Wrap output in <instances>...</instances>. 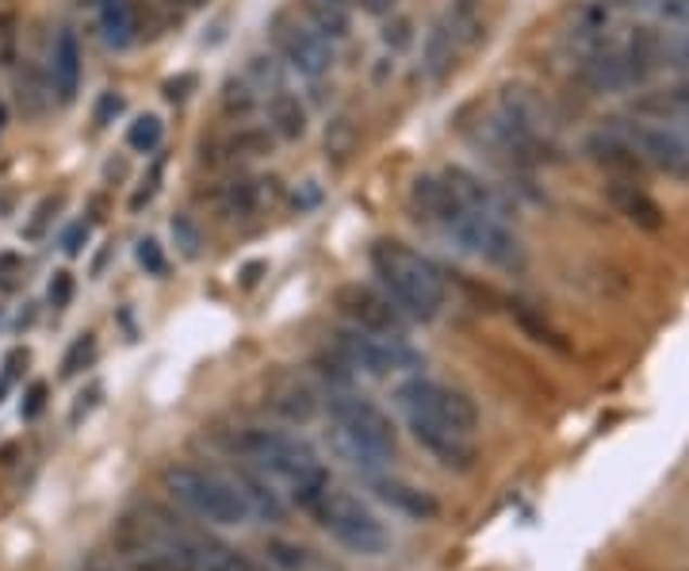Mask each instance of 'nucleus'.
Wrapping results in <instances>:
<instances>
[{"label": "nucleus", "instance_id": "obj_24", "mask_svg": "<svg viewBox=\"0 0 689 571\" xmlns=\"http://www.w3.org/2000/svg\"><path fill=\"white\" fill-rule=\"evenodd\" d=\"M24 66L16 69V100H20V112L27 115V119H39L42 112H47L50 104V77L42 74L39 66H35L31 58H20Z\"/></svg>", "mask_w": 689, "mask_h": 571}, {"label": "nucleus", "instance_id": "obj_18", "mask_svg": "<svg viewBox=\"0 0 689 571\" xmlns=\"http://www.w3.org/2000/svg\"><path fill=\"white\" fill-rule=\"evenodd\" d=\"M586 157H590L598 169L613 173V180H633L636 173L643 169V162L633 154V147H628L613 127H601V131H594L590 139H586Z\"/></svg>", "mask_w": 689, "mask_h": 571}, {"label": "nucleus", "instance_id": "obj_47", "mask_svg": "<svg viewBox=\"0 0 689 571\" xmlns=\"http://www.w3.org/2000/svg\"><path fill=\"white\" fill-rule=\"evenodd\" d=\"M127 560H130V568H135V571H184V568H177V563L150 560V556H127Z\"/></svg>", "mask_w": 689, "mask_h": 571}, {"label": "nucleus", "instance_id": "obj_41", "mask_svg": "<svg viewBox=\"0 0 689 571\" xmlns=\"http://www.w3.org/2000/svg\"><path fill=\"white\" fill-rule=\"evenodd\" d=\"M119 112H123V97L107 89V92H100L97 107H92V123H97V127H107V123H115Z\"/></svg>", "mask_w": 689, "mask_h": 571}, {"label": "nucleus", "instance_id": "obj_22", "mask_svg": "<svg viewBox=\"0 0 689 571\" xmlns=\"http://www.w3.org/2000/svg\"><path fill=\"white\" fill-rule=\"evenodd\" d=\"M265 112H268V131H272V139L299 142L303 135H307L310 119H307V104L299 100V92H292V89L268 92Z\"/></svg>", "mask_w": 689, "mask_h": 571}, {"label": "nucleus", "instance_id": "obj_36", "mask_svg": "<svg viewBox=\"0 0 689 571\" xmlns=\"http://www.w3.org/2000/svg\"><path fill=\"white\" fill-rule=\"evenodd\" d=\"M173 238H177V245L184 250V257H200V245H203V238H200V230H195V223L188 219V215H173Z\"/></svg>", "mask_w": 689, "mask_h": 571}, {"label": "nucleus", "instance_id": "obj_37", "mask_svg": "<svg viewBox=\"0 0 689 571\" xmlns=\"http://www.w3.org/2000/svg\"><path fill=\"white\" fill-rule=\"evenodd\" d=\"M659 66H674L689 74V31L678 35V39H663V50H659Z\"/></svg>", "mask_w": 689, "mask_h": 571}, {"label": "nucleus", "instance_id": "obj_12", "mask_svg": "<svg viewBox=\"0 0 689 571\" xmlns=\"http://www.w3.org/2000/svg\"><path fill=\"white\" fill-rule=\"evenodd\" d=\"M621 139L633 147V154L643 162V169L666 173L674 180H689V142L671 127H655L643 115H628V119H609Z\"/></svg>", "mask_w": 689, "mask_h": 571}, {"label": "nucleus", "instance_id": "obj_31", "mask_svg": "<svg viewBox=\"0 0 689 571\" xmlns=\"http://www.w3.org/2000/svg\"><path fill=\"white\" fill-rule=\"evenodd\" d=\"M245 81L253 85L257 92H276V89H288V81H284V69H280V58L276 54H253L250 58V77Z\"/></svg>", "mask_w": 689, "mask_h": 571}, {"label": "nucleus", "instance_id": "obj_26", "mask_svg": "<svg viewBox=\"0 0 689 571\" xmlns=\"http://www.w3.org/2000/svg\"><path fill=\"white\" fill-rule=\"evenodd\" d=\"M303 12H307V24L315 27L318 35H322L326 42H341V39H349V27H353V20H349V12L341 9V4H326V0H303Z\"/></svg>", "mask_w": 689, "mask_h": 571}, {"label": "nucleus", "instance_id": "obj_40", "mask_svg": "<svg viewBox=\"0 0 689 571\" xmlns=\"http://www.w3.org/2000/svg\"><path fill=\"white\" fill-rule=\"evenodd\" d=\"M50 307L54 310H65L69 307V300H74V272H54V280H50Z\"/></svg>", "mask_w": 689, "mask_h": 571}, {"label": "nucleus", "instance_id": "obj_30", "mask_svg": "<svg viewBox=\"0 0 689 571\" xmlns=\"http://www.w3.org/2000/svg\"><path fill=\"white\" fill-rule=\"evenodd\" d=\"M165 139V123L157 115H138L135 123L127 127V147L135 154H157Z\"/></svg>", "mask_w": 689, "mask_h": 571}, {"label": "nucleus", "instance_id": "obj_14", "mask_svg": "<svg viewBox=\"0 0 689 571\" xmlns=\"http://www.w3.org/2000/svg\"><path fill=\"white\" fill-rule=\"evenodd\" d=\"M495 112L502 115L506 123H513L518 131H525L528 139H540V142H551V147H560V142H556V112H551V104L533 89V85L506 81L502 89H498Z\"/></svg>", "mask_w": 689, "mask_h": 571}, {"label": "nucleus", "instance_id": "obj_17", "mask_svg": "<svg viewBox=\"0 0 689 571\" xmlns=\"http://www.w3.org/2000/svg\"><path fill=\"white\" fill-rule=\"evenodd\" d=\"M410 207H413L418 219L433 223V227H441V230L452 227V219L463 212L460 200H456V192L448 188V180L441 177V173H422V177H413Z\"/></svg>", "mask_w": 689, "mask_h": 571}, {"label": "nucleus", "instance_id": "obj_45", "mask_svg": "<svg viewBox=\"0 0 689 571\" xmlns=\"http://www.w3.org/2000/svg\"><path fill=\"white\" fill-rule=\"evenodd\" d=\"M50 212H58V200H42L39 212H35V223L27 227V238H39V234H42V227H47Z\"/></svg>", "mask_w": 689, "mask_h": 571}, {"label": "nucleus", "instance_id": "obj_19", "mask_svg": "<svg viewBox=\"0 0 689 571\" xmlns=\"http://www.w3.org/2000/svg\"><path fill=\"white\" fill-rule=\"evenodd\" d=\"M372 495L380 498V503H387V506H395L398 515H410V518H418V522H430V518H437V498L433 495H425L422 487H413V483H406V480H395V475H375L372 472Z\"/></svg>", "mask_w": 689, "mask_h": 571}, {"label": "nucleus", "instance_id": "obj_1", "mask_svg": "<svg viewBox=\"0 0 689 571\" xmlns=\"http://www.w3.org/2000/svg\"><path fill=\"white\" fill-rule=\"evenodd\" d=\"M119 545L127 556H150V560L177 563L184 571H268L238 548H230L227 541L212 537L207 530H195L162 506H146L138 518H127L119 530Z\"/></svg>", "mask_w": 689, "mask_h": 571}, {"label": "nucleus", "instance_id": "obj_42", "mask_svg": "<svg viewBox=\"0 0 689 571\" xmlns=\"http://www.w3.org/2000/svg\"><path fill=\"white\" fill-rule=\"evenodd\" d=\"M47 392H50V388L42 384V380H35V384L27 388L24 403H20V418H27V422H31V418H39L42 407H47Z\"/></svg>", "mask_w": 689, "mask_h": 571}, {"label": "nucleus", "instance_id": "obj_20", "mask_svg": "<svg viewBox=\"0 0 689 571\" xmlns=\"http://www.w3.org/2000/svg\"><path fill=\"white\" fill-rule=\"evenodd\" d=\"M609 200H613V207L625 215L633 227L663 230V223H666L663 207H659L655 196H651V192H643L636 180H613V185H609Z\"/></svg>", "mask_w": 689, "mask_h": 571}, {"label": "nucleus", "instance_id": "obj_4", "mask_svg": "<svg viewBox=\"0 0 689 571\" xmlns=\"http://www.w3.org/2000/svg\"><path fill=\"white\" fill-rule=\"evenodd\" d=\"M330 422L333 445L345 453L349 465L365 468L368 475L395 460V426L372 399H360L345 388L330 392Z\"/></svg>", "mask_w": 689, "mask_h": 571}, {"label": "nucleus", "instance_id": "obj_8", "mask_svg": "<svg viewBox=\"0 0 689 571\" xmlns=\"http://www.w3.org/2000/svg\"><path fill=\"white\" fill-rule=\"evenodd\" d=\"M333 357L353 376H368V380H387V376L422 368V353L410 350L406 338L372 334V330L360 327H341L333 334Z\"/></svg>", "mask_w": 689, "mask_h": 571}, {"label": "nucleus", "instance_id": "obj_50", "mask_svg": "<svg viewBox=\"0 0 689 571\" xmlns=\"http://www.w3.org/2000/svg\"><path fill=\"white\" fill-rule=\"evenodd\" d=\"M326 4H341V9H345V4H349V0H326Z\"/></svg>", "mask_w": 689, "mask_h": 571}, {"label": "nucleus", "instance_id": "obj_15", "mask_svg": "<svg viewBox=\"0 0 689 571\" xmlns=\"http://www.w3.org/2000/svg\"><path fill=\"white\" fill-rule=\"evenodd\" d=\"M81 74H85V54L81 39L74 27H62L54 35V50H50V92L62 107H69L81 92Z\"/></svg>", "mask_w": 689, "mask_h": 571}, {"label": "nucleus", "instance_id": "obj_33", "mask_svg": "<svg viewBox=\"0 0 689 571\" xmlns=\"http://www.w3.org/2000/svg\"><path fill=\"white\" fill-rule=\"evenodd\" d=\"M92 357H97V334L74 338V345H69L62 357V376H77L81 368L92 365Z\"/></svg>", "mask_w": 689, "mask_h": 571}, {"label": "nucleus", "instance_id": "obj_52", "mask_svg": "<svg viewBox=\"0 0 689 571\" xmlns=\"http://www.w3.org/2000/svg\"><path fill=\"white\" fill-rule=\"evenodd\" d=\"M89 571H100V568H89Z\"/></svg>", "mask_w": 689, "mask_h": 571}, {"label": "nucleus", "instance_id": "obj_39", "mask_svg": "<svg viewBox=\"0 0 689 571\" xmlns=\"http://www.w3.org/2000/svg\"><path fill=\"white\" fill-rule=\"evenodd\" d=\"M27 365V350H12L9 357H4V368H0V403L9 399V392L16 388L20 380V368Z\"/></svg>", "mask_w": 689, "mask_h": 571}, {"label": "nucleus", "instance_id": "obj_16", "mask_svg": "<svg viewBox=\"0 0 689 571\" xmlns=\"http://www.w3.org/2000/svg\"><path fill=\"white\" fill-rule=\"evenodd\" d=\"M441 177L448 180V188L456 192V200H460L463 212H475V215H490V219H502L510 223V200L498 192L490 180H483L479 173L463 169V165H448Z\"/></svg>", "mask_w": 689, "mask_h": 571}, {"label": "nucleus", "instance_id": "obj_7", "mask_svg": "<svg viewBox=\"0 0 689 571\" xmlns=\"http://www.w3.org/2000/svg\"><path fill=\"white\" fill-rule=\"evenodd\" d=\"M315 522L337 541L341 548H349L357 556H383L391 548V530L365 498L349 495V491L326 487L318 503L310 506Z\"/></svg>", "mask_w": 689, "mask_h": 571}, {"label": "nucleus", "instance_id": "obj_43", "mask_svg": "<svg viewBox=\"0 0 689 571\" xmlns=\"http://www.w3.org/2000/svg\"><path fill=\"white\" fill-rule=\"evenodd\" d=\"M89 234H92L89 223H74V227H65V234H62V250L69 253V257H77V253L85 250V242H89Z\"/></svg>", "mask_w": 689, "mask_h": 571}, {"label": "nucleus", "instance_id": "obj_13", "mask_svg": "<svg viewBox=\"0 0 689 571\" xmlns=\"http://www.w3.org/2000/svg\"><path fill=\"white\" fill-rule=\"evenodd\" d=\"M337 310L349 319V327L372 330V334L406 338V327H410V319L398 310V303L391 300L383 288H372V284L337 288Z\"/></svg>", "mask_w": 689, "mask_h": 571}, {"label": "nucleus", "instance_id": "obj_21", "mask_svg": "<svg viewBox=\"0 0 689 571\" xmlns=\"http://www.w3.org/2000/svg\"><path fill=\"white\" fill-rule=\"evenodd\" d=\"M100 20V39L112 50H127L138 42V4L135 0H92Z\"/></svg>", "mask_w": 689, "mask_h": 571}, {"label": "nucleus", "instance_id": "obj_5", "mask_svg": "<svg viewBox=\"0 0 689 571\" xmlns=\"http://www.w3.org/2000/svg\"><path fill=\"white\" fill-rule=\"evenodd\" d=\"M659 50H663V35L651 27H633V35L621 42H601V47L586 50L578 62V81L590 92H628L640 89L659 66Z\"/></svg>", "mask_w": 689, "mask_h": 571}, {"label": "nucleus", "instance_id": "obj_48", "mask_svg": "<svg viewBox=\"0 0 689 571\" xmlns=\"http://www.w3.org/2000/svg\"><path fill=\"white\" fill-rule=\"evenodd\" d=\"M173 9H200V4H207V0H169Z\"/></svg>", "mask_w": 689, "mask_h": 571}, {"label": "nucleus", "instance_id": "obj_32", "mask_svg": "<svg viewBox=\"0 0 689 571\" xmlns=\"http://www.w3.org/2000/svg\"><path fill=\"white\" fill-rule=\"evenodd\" d=\"M253 107H257V89H253L245 77H230V81L222 85V115H230V119H245Z\"/></svg>", "mask_w": 689, "mask_h": 571}, {"label": "nucleus", "instance_id": "obj_34", "mask_svg": "<svg viewBox=\"0 0 689 571\" xmlns=\"http://www.w3.org/2000/svg\"><path fill=\"white\" fill-rule=\"evenodd\" d=\"M135 257H138V265L150 272V277H165V272H169V257H165V250H162V242H157V238H138Z\"/></svg>", "mask_w": 689, "mask_h": 571}, {"label": "nucleus", "instance_id": "obj_53", "mask_svg": "<svg viewBox=\"0 0 689 571\" xmlns=\"http://www.w3.org/2000/svg\"><path fill=\"white\" fill-rule=\"evenodd\" d=\"M686 9H689V0H686Z\"/></svg>", "mask_w": 689, "mask_h": 571}, {"label": "nucleus", "instance_id": "obj_9", "mask_svg": "<svg viewBox=\"0 0 689 571\" xmlns=\"http://www.w3.org/2000/svg\"><path fill=\"white\" fill-rule=\"evenodd\" d=\"M395 403L403 410L406 422H433V426H452V430L475 433L479 426V410L475 403L463 392L448 384H437V380H425V376H410L403 380L395 392Z\"/></svg>", "mask_w": 689, "mask_h": 571}, {"label": "nucleus", "instance_id": "obj_11", "mask_svg": "<svg viewBox=\"0 0 689 571\" xmlns=\"http://www.w3.org/2000/svg\"><path fill=\"white\" fill-rule=\"evenodd\" d=\"M268 39L276 47V58L292 74H299L303 81H322L333 69V47L307 20L292 16V12H276L272 24H268Z\"/></svg>", "mask_w": 689, "mask_h": 571}, {"label": "nucleus", "instance_id": "obj_29", "mask_svg": "<svg viewBox=\"0 0 689 571\" xmlns=\"http://www.w3.org/2000/svg\"><path fill=\"white\" fill-rule=\"evenodd\" d=\"M222 154L227 157H257V154H268L272 150V131L268 127H242V131H234L227 142H222Z\"/></svg>", "mask_w": 689, "mask_h": 571}, {"label": "nucleus", "instance_id": "obj_44", "mask_svg": "<svg viewBox=\"0 0 689 571\" xmlns=\"http://www.w3.org/2000/svg\"><path fill=\"white\" fill-rule=\"evenodd\" d=\"M188 89H195V77L192 74H180V77H173V81H165V100H188Z\"/></svg>", "mask_w": 689, "mask_h": 571}, {"label": "nucleus", "instance_id": "obj_51", "mask_svg": "<svg viewBox=\"0 0 689 571\" xmlns=\"http://www.w3.org/2000/svg\"><path fill=\"white\" fill-rule=\"evenodd\" d=\"M686 142H689V115H686Z\"/></svg>", "mask_w": 689, "mask_h": 571}, {"label": "nucleus", "instance_id": "obj_46", "mask_svg": "<svg viewBox=\"0 0 689 571\" xmlns=\"http://www.w3.org/2000/svg\"><path fill=\"white\" fill-rule=\"evenodd\" d=\"M395 9H398V0H360V12H365V16H375V20L391 16Z\"/></svg>", "mask_w": 689, "mask_h": 571}, {"label": "nucleus", "instance_id": "obj_10", "mask_svg": "<svg viewBox=\"0 0 689 571\" xmlns=\"http://www.w3.org/2000/svg\"><path fill=\"white\" fill-rule=\"evenodd\" d=\"M445 234L452 238L460 250H468L471 257L495 265V269H502V272H525V265H528L525 242L513 234L510 223L490 219V215L460 212Z\"/></svg>", "mask_w": 689, "mask_h": 571}, {"label": "nucleus", "instance_id": "obj_23", "mask_svg": "<svg viewBox=\"0 0 689 571\" xmlns=\"http://www.w3.org/2000/svg\"><path fill=\"white\" fill-rule=\"evenodd\" d=\"M456 50H460V42H456V31H452V24H448V16H441V20H433L430 24V31H425V39H422V69H425V77H445L448 69H452V62H456Z\"/></svg>", "mask_w": 689, "mask_h": 571}, {"label": "nucleus", "instance_id": "obj_38", "mask_svg": "<svg viewBox=\"0 0 689 571\" xmlns=\"http://www.w3.org/2000/svg\"><path fill=\"white\" fill-rule=\"evenodd\" d=\"M383 42H387L391 50H406L413 42V24L406 16H395V12H391L387 27H383Z\"/></svg>", "mask_w": 689, "mask_h": 571}, {"label": "nucleus", "instance_id": "obj_2", "mask_svg": "<svg viewBox=\"0 0 689 571\" xmlns=\"http://www.w3.org/2000/svg\"><path fill=\"white\" fill-rule=\"evenodd\" d=\"M230 453L242 465L257 468L280 495H288L303 510H310L318 503V495L330 487V472L318 460V453L303 437H292L284 430L250 426V430H242L230 441Z\"/></svg>", "mask_w": 689, "mask_h": 571}, {"label": "nucleus", "instance_id": "obj_25", "mask_svg": "<svg viewBox=\"0 0 689 571\" xmlns=\"http://www.w3.org/2000/svg\"><path fill=\"white\" fill-rule=\"evenodd\" d=\"M272 407L280 410V415L288 418V422H307V418L318 415V395L310 392L303 380H280V384L272 388Z\"/></svg>", "mask_w": 689, "mask_h": 571}, {"label": "nucleus", "instance_id": "obj_28", "mask_svg": "<svg viewBox=\"0 0 689 571\" xmlns=\"http://www.w3.org/2000/svg\"><path fill=\"white\" fill-rule=\"evenodd\" d=\"M640 115H689V77L640 100Z\"/></svg>", "mask_w": 689, "mask_h": 571}, {"label": "nucleus", "instance_id": "obj_49", "mask_svg": "<svg viewBox=\"0 0 689 571\" xmlns=\"http://www.w3.org/2000/svg\"><path fill=\"white\" fill-rule=\"evenodd\" d=\"M4 123H9V107H4V100H0V135H4Z\"/></svg>", "mask_w": 689, "mask_h": 571}, {"label": "nucleus", "instance_id": "obj_35", "mask_svg": "<svg viewBox=\"0 0 689 571\" xmlns=\"http://www.w3.org/2000/svg\"><path fill=\"white\" fill-rule=\"evenodd\" d=\"M162 177H165V157H154V165H150V173L142 177V188H138L135 196H130V212H142V207L154 204L157 188H162Z\"/></svg>", "mask_w": 689, "mask_h": 571}, {"label": "nucleus", "instance_id": "obj_6", "mask_svg": "<svg viewBox=\"0 0 689 571\" xmlns=\"http://www.w3.org/2000/svg\"><path fill=\"white\" fill-rule=\"evenodd\" d=\"M162 483L173 495V503H180L188 515H195L200 522L245 525L253 518L250 498L242 495L238 480L227 472H215V468H200V465H173L165 468Z\"/></svg>", "mask_w": 689, "mask_h": 571}, {"label": "nucleus", "instance_id": "obj_27", "mask_svg": "<svg viewBox=\"0 0 689 571\" xmlns=\"http://www.w3.org/2000/svg\"><path fill=\"white\" fill-rule=\"evenodd\" d=\"M260 204H265L260 180H230V185L219 188V207L230 219H250Z\"/></svg>", "mask_w": 689, "mask_h": 571}, {"label": "nucleus", "instance_id": "obj_3", "mask_svg": "<svg viewBox=\"0 0 689 571\" xmlns=\"http://www.w3.org/2000/svg\"><path fill=\"white\" fill-rule=\"evenodd\" d=\"M368 265H372L380 288L398 303V310L410 322H430L441 315L448 284L445 272L430 257H422L406 242H395V238H380L368 250Z\"/></svg>", "mask_w": 689, "mask_h": 571}]
</instances>
